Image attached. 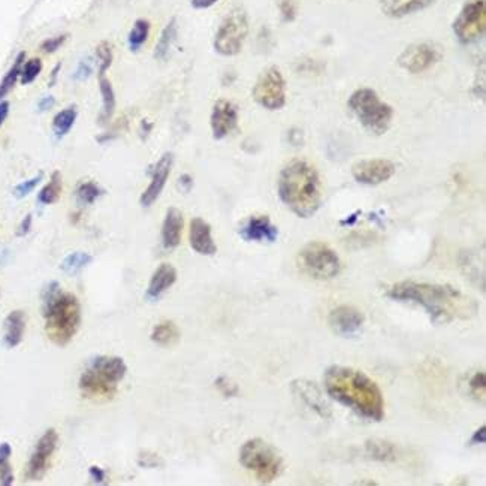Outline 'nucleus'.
<instances>
[{"label": "nucleus", "instance_id": "nucleus-1", "mask_svg": "<svg viewBox=\"0 0 486 486\" xmlns=\"http://www.w3.org/2000/svg\"><path fill=\"white\" fill-rule=\"evenodd\" d=\"M386 296L401 303L422 306L435 323L467 320L479 310L476 301L449 284L400 282L388 289Z\"/></svg>", "mask_w": 486, "mask_h": 486}, {"label": "nucleus", "instance_id": "nucleus-2", "mask_svg": "<svg viewBox=\"0 0 486 486\" xmlns=\"http://www.w3.org/2000/svg\"><path fill=\"white\" fill-rule=\"evenodd\" d=\"M328 395L344 404L355 413L369 421H381L385 416V400L373 379L362 372L334 365L325 373Z\"/></svg>", "mask_w": 486, "mask_h": 486}, {"label": "nucleus", "instance_id": "nucleus-3", "mask_svg": "<svg viewBox=\"0 0 486 486\" xmlns=\"http://www.w3.org/2000/svg\"><path fill=\"white\" fill-rule=\"evenodd\" d=\"M282 202L298 217H313L322 205V183L317 169L303 159H294L279 176Z\"/></svg>", "mask_w": 486, "mask_h": 486}, {"label": "nucleus", "instance_id": "nucleus-4", "mask_svg": "<svg viewBox=\"0 0 486 486\" xmlns=\"http://www.w3.org/2000/svg\"><path fill=\"white\" fill-rule=\"evenodd\" d=\"M45 332L57 346L71 341L81 323V307L75 295L63 294L59 283H51L44 292Z\"/></svg>", "mask_w": 486, "mask_h": 486}, {"label": "nucleus", "instance_id": "nucleus-5", "mask_svg": "<svg viewBox=\"0 0 486 486\" xmlns=\"http://www.w3.org/2000/svg\"><path fill=\"white\" fill-rule=\"evenodd\" d=\"M126 373L127 367L121 357L99 356L81 376L79 389L87 398H112Z\"/></svg>", "mask_w": 486, "mask_h": 486}, {"label": "nucleus", "instance_id": "nucleus-6", "mask_svg": "<svg viewBox=\"0 0 486 486\" xmlns=\"http://www.w3.org/2000/svg\"><path fill=\"white\" fill-rule=\"evenodd\" d=\"M350 111L369 133L383 135L393 120V110L373 88H357L347 102Z\"/></svg>", "mask_w": 486, "mask_h": 486}, {"label": "nucleus", "instance_id": "nucleus-7", "mask_svg": "<svg viewBox=\"0 0 486 486\" xmlns=\"http://www.w3.org/2000/svg\"><path fill=\"white\" fill-rule=\"evenodd\" d=\"M241 466L253 471L261 483H271L280 476L283 461L279 454L261 438H251L239 450Z\"/></svg>", "mask_w": 486, "mask_h": 486}, {"label": "nucleus", "instance_id": "nucleus-8", "mask_svg": "<svg viewBox=\"0 0 486 486\" xmlns=\"http://www.w3.org/2000/svg\"><path fill=\"white\" fill-rule=\"evenodd\" d=\"M298 268L315 280H331L341 270L339 254L328 244L313 241L301 249L298 254Z\"/></svg>", "mask_w": 486, "mask_h": 486}, {"label": "nucleus", "instance_id": "nucleus-9", "mask_svg": "<svg viewBox=\"0 0 486 486\" xmlns=\"http://www.w3.org/2000/svg\"><path fill=\"white\" fill-rule=\"evenodd\" d=\"M249 34V17L242 8H234L220 22L214 48L222 55H235L242 50Z\"/></svg>", "mask_w": 486, "mask_h": 486}, {"label": "nucleus", "instance_id": "nucleus-10", "mask_svg": "<svg viewBox=\"0 0 486 486\" xmlns=\"http://www.w3.org/2000/svg\"><path fill=\"white\" fill-rule=\"evenodd\" d=\"M253 98L261 107L271 111L286 105V81L279 67L270 66L261 72L253 87Z\"/></svg>", "mask_w": 486, "mask_h": 486}, {"label": "nucleus", "instance_id": "nucleus-11", "mask_svg": "<svg viewBox=\"0 0 486 486\" xmlns=\"http://www.w3.org/2000/svg\"><path fill=\"white\" fill-rule=\"evenodd\" d=\"M486 29L485 0H471L461 9L454 21V33L462 44H471L480 39Z\"/></svg>", "mask_w": 486, "mask_h": 486}, {"label": "nucleus", "instance_id": "nucleus-12", "mask_svg": "<svg viewBox=\"0 0 486 486\" xmlns=\"http://www.w3.org/2000/svg\"><path fill=\"white\" fill-rule=\"evenodd\" d=\"M442 57V53L430 42L412 44L398 57V65L412 74H421L433 67Z\"/></svg>", "mask_w": 486, "mask_h": 486}, {"label": "nucleus", "instance_id": "nucleus-13", "mask_svg": "<svg viewBox=\"0 0 486 486\" xmlns=\"http://www.w3.org/2000/svg\"><path fill=\"white\" fill-rule=\"evenodd\" d=\"M57 442H59V435H57L55 430H47L44 433L29 459V464L26 467V479L41 480L44 478L57 447Z\"/></svg>", "mask_w": 486, "mask_h": 486}, {"label": "nucleus", "instance_id": "nucleus-14", "mask_svg": "<svg viewBox=\"0 0 486 486\" xmlns=\"http://www.w3.org/2000/svg\"><path fill=\"white\" fill-rule=\"evenodd\" d=\"M395 165L388 159L360 160L352 166L353 178L367 186H377L388 181L395 173Z\"/></svg>", "mask_w": 486, "mask_h": 486}, {"label": "nucleus", "instance_id": "nucleus-15", "mask_svg": "<svg viewBox=\"0 0 486 486\" xmlns=\"http://www.w3.org/2000/svg\"><path fill=\"white\" fill-rule=\"evenodd\" d=\"M328 322L335 334L341 337H352L362 328L364 315L356 307L344 304L331 311Z\"/></svg>", "mask_w": 486, "mask_h": 486}, {"label": "nucleus", "instance_id": "nucleus-16", "mask_svg": "<svg viewBox=\"0 0 486 486\" xmlns=\"http://www.w3.org/2000/svg\"><path fill=\"white\" fill-rule=\"evenodd\" d=\"M238 126V110L232 102L218 99L211 112V131L216 140H223L232 133Z\"/></svg>", "mask_w": 486, "mask_h": 486}, {"label": "nucleus", "instance_id": "nucleus-17", "mask_svg": "<svg viewBox=\"0 0 486 486\" xmlns=\"http://www.w3.org/2000/svg\"><path fill=\"white\" fill-rule=\"evenodd\" d=\"M292 389L310 409H313L320 416V418H331V406L328 404L327 398L323 397L322 390L313 383V381L295 380L292 383Z\"/></svg>", "mask_w": 486, "mask_h": 486}, {"label": "nucleus", "instance_id": "nucleus-18", "mask_svg": "<svg viewBox=\"0 0 486 486\" xmlns=\"http://www.w3.org/2000/svg\"><path fill=\"white\" fill-rule=\"evenodd\" d=\"M171 168H172V155L166 153L159 159V162L153 169L152 181H150L148 188L145 189V192L141 196V204L144 206H152L157 201L160 193L164 192L165 184H166L168 177H169Z\"/></svg>", "mask_w": 486, "mask_h": 486}, {"label": "nucleus", "instance_id": "nucleus-19", "mask_svg": "<svg viewBox=\"0 0 486 486\" xmlns=\"http://www.w3.org/2000/svg\"><path fill=\"white\" fill-rule=\"evenodd\" d=\"M189 238L190 246L196 253L204 254V256H211L217 251V246L211 235V226L204 218L195 217L192 220Z\"/></svg>", "mask_w": 486, "mask_h": 486}, {"label": "nucleus", "instance_id": "nucleus-20", "mask_svg": "<svg viewBox=\"0 0 486 486\" xmlns=\"http://www.w3.org/2000/svg\"><path fill=\"white\" fill-rule=\"evenodd\" d=\"M241 237L246 241H268L272 242L277 239L279 230L271 223V220L267 216L251 217L249 222L242 226Z\"/></svg>", "mask_w": 486, "mask_h": 486}, {"label": "nucleus", "instance_id": "nucleus-21", "mask_svg": "<svg viewBox=\"0 0 486 486\" xmlns=\"http://www.w3.org/2000/svg\"><path fill=\"white\" fill-rule=\"evenodd\" d=\"M435 4V0H380V9L389 18H402Z\"/></svg>", "mask_w": 486, "mask_h": 486}, {"label": "nucleus", "instance_id": "nucleus-22", "mask_svg": "<svg viewBox=\"0 0 486 486\" xmlns=\"http://www.w3.org/2000/svg\"><path fill=\"white\" fill-rule=\"evenodd\" d=\"M183 226H184V218L180 210L177 208H169L164 225H162V241H164V246L166 249H176L183 235Z\"/></svg>", "mask_w": 486, "mask_h": 486}, {"label": "nucleus", "instance_id": "nucleus-23", "mask_svg": "<svg viewBox=\"0 0 486 486\" xmlns=\"http://www.w3.org/2000/svg\"><path fill=\"white\" fill-rule=\"evenodd\" d=\"M177 282V270L169 263H162L155 271L152 280L147 287V298L157 299L162 294H165L168 289Z\"/></svg>", "mask_w": 486, "mask_h": 486}, {"label": "nucleus", "instance_id": "nucleus-24", "mask_svg": "<svg viewBox=\"0 0 486 486\" xmlns=\"http://www.w3.org/2000/svg\"><path fill=\"white\" fill-rule=\"evenodd\" d=\"M26 331V315L25 311L14 310L5 320V344L8 347H15L21 343Z\"/></svg>", "mask_w": 486, "mask_h": 486}, {"label": "nucleus", "instance_id": "nucleus-25", "mask_svg": "<svg viewBox=\"0 0 486 486\" xmlns=\"http://www.w3.org/2000/svg\"><path fill=\"white\" fill-rule=\"evenodd\" d=\"M365 450L369 455V458H373L380 462H392L397 459V447L393 443L388 442V440H380V438H372L365 443Z\"/></svg>", "mask_w": 486, "mask_h": 486}, {"label": "nucleus", "instance_id": "nucleus-26", "mask_svg": "<svg viewBox=\"0 0 486 486\" xmlns=\"http://www.w3.org/2000/svg\"><path fill=\"white\" fill-rule=\"evenodd\" d=\"M152 340L159 346H172L180 340V329L171 320L162 322L155 327L152 332Z\"/></svg>", "mask_w": 486, "mask_h": 486}, {"label": "nucleus", "instance_id": "nucleus-27", "mask_svg": "<svg viewBox=\"0 0 486 486\" xmlns=\"http://www.w3.org/2000/svg\"><path fill=\"white\" fill-rule=\"evenodd\" d=\"M99 84H100V95H102V102H103L102 119H103V120H108V119H111V115H112L114 108H115V95H114V88H112L111 83L107 79L105 75L99 77Z\"/></svg>", "mask_w": 486, "mask_h": 486}, {"label": "nucleus", "instance_id": "nucleus-28", "mask_svg": "<svg viewBox=\"0 0 486 486\" xmlns=\"http://www.w3.org/2000/svg\"><path fill=\"white\" fill-rule=\"evenodd\" d=\"M176 34H177V22H176V20H172L160 34V39L157 42V47H156L157 59H160V60L166 59V55L171 50V45H172L173 39H176Z\"/></svg>", "mask_w": 486, "mask_h": 486}, {"label": "nucleus", "instance_id": "nucleus-29", "mask_svg": "<svg viewBox=\"0 0 486 486\" xmlns=\"http://www.w3.org/2000/svg\"><path fill=\"white\" fill-rule=\"evenodd\" d=\"M60 193H62V177L59 172H54L47 186L39 192V201L45 205L54 204L60 198Z\"/></svg>", "mask_w": 486, "mask_h": 486}, {"label": "nucleus", "instance_id": "nucleus-30", "mask_svg": "<svg viewBox=\"0 0 486 486\" xmlns=\"http://www.w3.org/2000/svg\"><path fill=\"white\" fill-rule=\"evenodd\" d=\"M75 120H77V111L74 108L62 110L53 120V129L57 135L63 136L72 129Z\"/></svg>", "mask_w": 486, "mask_h": 486}, {"label": "nucleus", "instance_id": "nucleus-31", "mask_svg": "<svg viewBox=\"0 0 486 486\" xmlns=\"http://www.w3.org/2000/svg\"><path fill=\"white\" fill-rule=\"evenodd\" d=\"M11 454H13V449L8 443L0 445V485L4 486H9L14 482L13 468L9 464Z\"/></svg>", "mask_w": 486, "mask_h": 486}, {"label": "nucleus", "instance_id": "nucleus-32", "mask_svg": "<svg viewBox=\"0 0 486 486\" xmlns=\"http://www.w3.org/2000/svg\"><path fill=\"white\" fill-rule=\"evenodd\" d=\"M91 262V256L84 251H75L69 254L67 258L62 262V270L67 274H77L78 271L83 270L84 267Z\"/></svg>", "mask_w": 486, "mask_h": 486}, {"label": "nucleus", "instance_id": "nucleus-33", "mask_svg": "<svg viewBox=\"0 0 486 486\" xmlns=\"http://www.w3.org/2000/svg\"><path fill=\"white\" fill-rule=\"evenodd\" d=\"M22 62H25V54L21 53V54L17 57V60H15V63L13 65V67H11V71L5 75L4 81H2V84H0V98H4L6 93H9V90L15 86L18 77L21 75L22 65H25Z\"/></svg>", "mask_w": 486, "mask_h": 486}, {"label": "nucleus", "instance_id": "nucleus-34", "mask_svg": "<svg viewBox=\"0 0 486 486\" xmlns=\"http://www.w3.org/2000/svg\"><path fill=\"white\" fill-rule=\"evenodd\" d=\"M148 33H150V22L147 20H138L129 33V44L132 50H138L140 47H143L144 42L148 38Z\"/></svg>", "mask_w": 486, "mask_h": 486}, {"label": "nucleus", "instance_id": "nucleus-35", "mask_svg": "<svg viewBox=\"0 0 486 486\" xmlns=\"http://www.w3.org/2000/svg\"><path fill=\"white\" fill-rule=\"evenodd\" d=\"M100 195H102V189L98 186L96 183H91V181L83 183L77 189V199H78V202L84 204V205L93 204Z\"/></svg>", "mask_w": 486, "mask_h": 486}, {"label": "nucleus", "instance_id": "nucleus-36", "mask_svg": "<svg viewBox=\"0 0 486 486\" xmlns=\"http://www.w3.org/2000/svg\"><path fill=\"white\" fill-rule=\"evenodd\" d=\"M41 71H42V63L39 59H32V60L26 62L25 65H22V69H21L22 84L32 83V81H34V78L41 74Z\"/></svg>", "mask_w": 486, "mask_h": 486}, {"label": "nucleus", "instance_id": "nucleus-37", "mask_svg": "<svg viewBox=\"0 0 486 486\" xmlns=\"http://www.w3.org/2000/svg\"><path fill=\"white\" fill-rule=\"evenodd\" d=\"M98 57H99V77L105 75L107 69L112 63V47L108 42H102L98 47Z\"/></svg>", "mask_w": 486, "mask_h": 486}, {"label": "nucleus", "instance_id": "nucleus-38", "mask_svg": "<svg viewBox=\"0 0 486 486\" xmlns=\"http://www.w3.org/2000/svg\"><path fill=\"white\" fill-rule=\"evenodd\" d=\"M280 13L284 21H294L298 14V0H280Z\"/></svg>", "mask_w": 486, "mask_h": 486}, {"label": "nucleus", "instance_id": "nucleus-39", "mask_svg": "<svg viewBox=\"0 0 486 486\" xmlns=\"http://www.w3.org/2000/svg\"><path fill=\"white\" fill-rule=\"evenodd\" d=\"M485 373H476L470 380V390L474 397L485 398Z\"/></svg>", "mask_w": 486, "mask_h": 486}, {"label": "nucleus", "instance_id": "nucleus-40", "mask_svg": "<svg viewBox=\"0 0 486 486\" xmlns=\"http://www.w3.org/2000/svg\"><path fill=\"white\" fill-rule=\"evenodd\" d=\"M216 386L225 397H235L238 393V386L234 383V381H230L226 377H218L216 380Z\"/></svg>", "mask_w": 486, "mask_h": 486}, {"label": "nucleus", "instance_id": "nucleus-41", "mask_svg": "<svg viewBox=\"0 0 486 486\" xmlns=\"http://www.w3.org/2000/svg\"><path fill=\"white\" fill-rule=\"evenodd\" d=\"M41 178H42V176H38L32 180H27L25 183L18 184V186L15 188V192H14L17 198H25V196H27L41 183Z\"/></svg>", "mask_w": 486, "mask_h": 486}, {"label": "nucleus", "instance_id": "nucleus-42", "mask_svg": "<svg viewBox=\"0 0 486 486\" xmlns=\"http://www.w3.org/2000/svg\"><path fill=\"white\" fill-rule=\"evenodd\" d=\"M63 41H65V37H59V38H53V39L45 41L42 44V50L47 51V53H53V51H55L57 48L60 47V45L63 44Z\"/></svg>", "mask_w": 486, "mask_h": 486}, {"label": "nucleus", "instance_id": "nucleus-43", "mask_svg": "<svg viewBox=\"0 0 486 486\" xmlns=\"http://www.w3.org/2000/svg\"><path fill=\"white\" fill-rule=\"evenodd\" d=\"M143 457L147 458V461L145 459H140V464L144 466V467H157V466L162 464V461L155 454H148V455H143Z\"/></svg>", "mask_w": 486, "mask_h": 486}, {"label": "nucleus", "instance_id": "nucleus-44", "mask_svg": "<svg viewBox=\"0 0 486 486\" xmlns=\"http://www.w3.org/2000/svg\"><path fill=\"white\" fill-rule=\"evenodd\" d=\"M485 442H486V428L482 426L480 430H478L471 437V445H483Z\"/></svg>", "mask_w": 486, "mask_h": 486}, {"label": "nucleus", "instance_id": "nucleus-45", "mask_svg": "<svg viewBox=\"0 0 486 486\" xmlns=\"http://www.w3.org/2000/svg\"><path fill=\"white\" fill-rule=\"evenodd\" d=\"M90 476L96 483H102L103 480H105V471H103L99 467H91L90 468Z\"/></svg>", "mask_w": 486, "mask_h": 486}, {"label": "nucleus", "instance_id": "nucleus-46", "mask_svg": "<svg viewBox=\"0 0 486 486\" xmlns=\"http://www.w3.org/2000/svg\"><path fill=\"white\" fill-rule=\"evenodd\" d=\"M217 2H218V0H192V5L196 9H206V8L213 6Z\"/></svg>", "mask_w": 486, "mask_h": 486}, {"label": "nucleus", "instance_id": "nucleus-47", "mask_svg": "<svg viewBox=\"0 0 486 486\" xmlns=\"http://www.w3.org/2000/svg\"><path fill=\"white\" fill-rule=\"evenodd\" d=\"M9 112V103L8 102H0V126L6 120Z\"/></svg>", "mask_w": 486, "mask_h": 486}, {"label": "nucleus", "instance_id": "nucleus-48", "mask_svg": "<svg viewBox=\"0 0 486 486\" xmlns=\"http://www.w3.org/2000/svg\"><path fill=\"white\" fill-rule=\"evenodd\" d=\"M53 103H54V99H53L51 96H47V98L41 100V103H39V110H41V111H47V110H50V108L53 107Z\"/></svg>", "mask_w": 486, "mask_h": 486}, {"label": "nucleus", "instance_id": "nucleus-49", "mask_svg": "<svg viewBox=\"0 0 486 486\" xmlns=\"http://www.w3.org/2000/svg\"><path fill=\"white\" fill-rule=\"evenodd\" d=\"M30 223H32V216H27V217L25 218V222H22V225H21V229H20V234H21V235H25L26 232H29Z\"/></svg>", "mask_w": 486, "mask_h": 486}]
</instances>
